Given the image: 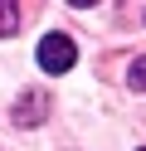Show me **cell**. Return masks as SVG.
Listing matches in <instances>:
<instances>
[{"label":"cell","mask_w":146,"mask_h":151,"mask_svg":"<svg viewBox=\"0 0 146 151\" xmlns=\"http://www.w3.org/2000/svg\"><path fill=\"white\" fill-rule=\"evenodd\" d=\"M73 63H78L73 39H68V34H44V44H39V68H49V73H68Z\"/></svg>","instance_id":"obj_1"},{"label":"cell","mask_w":146,"mask_h":151,"mask_svg":"<svg viewBox=\"0 0 146 151\" xmlns=\"http://www.w3.org/2000/svg\"><path fill=\"white\" fill-rule=\"evenodd\" d=\"M49 117V98L44 93H24V98L15 102V122L19 127H34V122H44Z\"/></svg>","instance_id":"obj_2"},{"label":"cell","mask_w":146,"mask_h":151,"mask_svg":"<svg viewBox=\"0 0 146 151\" xmlns=\"http://www.w3.org/2000/svg\"><path fill=\"white\" fill-rule=\"evenodd\" d=\"M15 24H19V10L10 0H0V34H15Z\"/></svg>","instance_id":"obj_3"},{"label":"cell","mask_w":146,"mask_h":151,"mask_svg":"<svg viewBox=\"0 0 146 151\" xmlns=\"http://www.w3.org/2000/svg\"><path fill=\"white\" fill-rule=\"evenodd\" d=\"M127 83H132L136 93H146V59H136L132 68H127Z\"/></svg>","instance_id":"obj_4"}]
</instances>
